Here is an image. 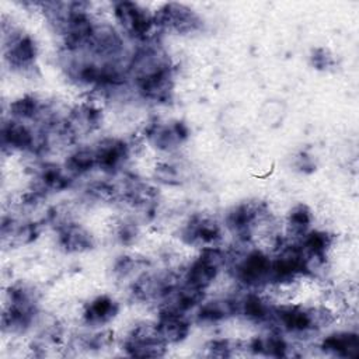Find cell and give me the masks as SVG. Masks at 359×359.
I'll return each instance as SVG.
<instances>
[{
    "label": "cell",
    "mask_w": 359,
    "mask_h": 359,
    "mask_svg": "<svg viewBox=\"0 0 359 359\" xmlns=\"http://www.w3.org/2000/svg\"><path fill=\"white\" fill-rule=\"evenodd\" d=\"M320 348L330 355L356 358L359 353V338L355 332H335L325 337L321 341Z\"/></svg>",
    "instance_id": "52a82bcc"
},
{
    "label": "cell",
    "mask_w": 359,
    "mask_h": 359,
    "mask_svg": "<svg viewBox=\"0 0 359 359\" xmlns=\"http://www.w3.org/2000/svg\"><path fill=\"white\" fill-rule=\"evenodd\" d=\"M156 330L160 339L170 346L184 341L188 337L191 324L184 314L160 310L156 321Z\"/></svg>",
    "instance_id": "277c9868"
},
{
    "label": "cell",
    "mask_w": 359,
    "mask_h": 359,
    "mask_svg": "<svg viewBox=\"0 0 359 359\" xmlns=\"http://www.w3.org/2000/svg\"><path fill=\"white\" fill-rule=\"evenodd\" d=\"M59 244L69 252H83L93 248L94 240L84 227L66 222L59 226Z\"/></svg>",
    "instance_id": "5b68a950"
},
{
    "label": "cell",
    "mask_w": 359,
    "mask_h": 359,
    "mask_svg": "<svg viewBox=\"0 0 359 359\" xmlns=\"http://www.w3.org/2000/svg\"><path fill=\"white\" fill-rule=\"evenodd\" d=\"M144 136L149 143L163 151H171L185 142L188 128L182 122H151L144 129Z\"/></svg>",
    "instance_id": "7a4b0ae2"
},
{
    "label": "cell",
    "mask_w": 359,
    "mask_h": 359,
    "mask_svg": "<svg viewBox=\"0 0 359 359\" xmlns=\"http://www.w3.org/2000/svg\"><path fill=\"white\" fill-rule=\"evenodd\" d=\"M157 29L174 31L178 34H189L201 28L199 15L184 4L168 3L153 13Z\"/></svg>",
    "instance_id": "6da1fadb"
},
{
    "label": "cell",
    "mask_w": 359,
    "mask_h": 359,
    "mask_svg": "<svg viewBox=\"0 0 359 359\" xmlns=\"http://www.w3.org/2000/svg\"><path fill=\"white\" fill-rule=\"evenodd\" d=\"M118 313V304L107 294L93 299L83 311V320L86 324L100 327L109 323Z\"/></svg>",
    "instance_id": "8992f818"
},
{
    "label": "cell",
    "mask_w": 359,
    "mask_h": 359,
    "mask_svg": "<svg viewBox=\"0 0 359 359\" xmlns=\"http://www.w3.org/2000/svg\"><path fill=\"white\" fill-rule=\"evenodd\" d=\"M182 238L192 245H199L201 248L219 245L222 238L220 226L209 216L196 215L189 219V222L182 229Z\"/></svg>",
    "instance_id": "3957f363"
},
{
    "label": "cell",
    "mask_w": 359,
    "mask_h": 359,
    "mask_svg": "<svg viewBox=\"0 0 359 359\" xmlns=\"http://www.w3.org/2000/svg\"><path fill=\"white\" fill-rule=\"evenodd\" d=\"M311 60H313V65L317 69H328V67H331L334 65L332 56L325 49H316L313 52Z\"/></svg>",
    "instance_id": "9c48e42d"
},
{
    "label": "cell",
    "mask_w": 359,
    "mask_h": 359,
    "mask_svg": "<svg viewBox=\"0 0 359 359\" xmlns=\"http://www.w3.org/2000/svg\"><path fill=\"white\" fill-rule=\"evenodd\" d=\"M154 177L157 181L167 184V185H174L180 182V171L177 167H174L170 163H158L154 168Z\"/></svg>",
    "instance_id": "ba28073f"
}]
</instances>
